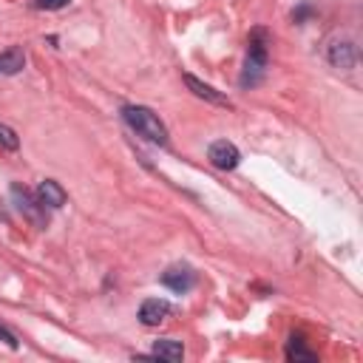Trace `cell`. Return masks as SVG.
<instances>
[{"label": "cell", "instance_id": "2e32d148", "mask_svg": "<svg viewBox=\"0 0 363 363\" xmlns=\"http://www.w3.org/2000/svg\"><path fill=\"white\" fill-rule=\"evenodd\" d=\"M0 340H3V343H9L11 349H17V335H14L11 329H6V326H0Z\"/></svg>", "mask_w": 363, "mask_h": 363}, {"label": "cell", "instance_id": "6da1fadb", "mask_svg": "<svg viewBox=\"0 0 363 363\" xmlns=\"http://www.w3.org/2000/svg\"><path fill=\"white\" fill-rule=\"evenodd\" d=\"M267 62H269V31L252 28L247 37V60H244V71L238 79L241 88H255L267 74Z\"/></svg>", "mask_w": 363, "mask_h": 363}, {"label": "cell", "instance_id": "7c38bea8", "mask_svg": "<svg viewBox=\"0 0 363 363\" xmlns=\"http://www.w3.org/2000/svg\"><path fill=\"white\" fill-rule=\"evenodd\" d=\"M286 360H306V363H315L318 354L303 346V337H295V335H292V340H289V346H286Z\"/></svg>", "mask_w": 363, "mask_h": 363}, {"label": "cell", "instance_id": "9c48e42d", "mask_svg": "<svg viewBox=\"0 0 363 363\" xmlns=\"http://www.w3.org/2000/svg\"><path fill=\"white\" fill-rule=\"evenodd\" d=\"M37 199H40V204H43V207L57 210V207H62V204H65V190L60 187V182L45 179V182H40V187H37Z\"/></svg>", "mask_w": 363, "mask_h": 363}, {"label": "cell", "instance_id": "5b68a950", "mask_svg": "<svg viewBox=\"0 0 363 363\" xmlns=\"http://www.w3.org/2000/svg\"><path fill=\"white\" fill-rule=\"evenodd\" d=\"M207 159H210V164L218 167V170H233V167H238L241 153H238V147H235L233 142L216 139V142L207 147Z\"/></svg>", "mask_w": 363, "mask_h": 363}, {"label": "cell", "instance_id": "ba28073f", "mask_svg": "<svg viewBox=\"0 0 363 363\" xmlns=\"http://www.w3.org/2000/svg\"><path fill=\"white\" fill-rule=\"evenodd\" d=\"M184 85H187L199 99H204V102H213V105H221V108H230V105H233L221 91H216L213 85L201 82V79H199V77H193V74H184Z\"/></svg>", "mask_w": 363, "mask_h": 363}, {"label": "cell", "instance_id": "7a4b0ae2", "mask_svg": "<svg viewBox=\"0 0 363 363\" xmlns=\"http://www.w3.org/2000/svg\"><path fill=\"white\" fill-rule=\"evenodd\" d=\"M122 119L142 139H147L153 145H167V128L159 119V113H153L150 108H145V105H125L122 108Z\"/></svg>", "mask_w": 363, "mask_h": 363}, {"label": "cell", "instance_id": "4fadbf2b", "mask_svg": "<svg viewBox=\"0 0 363 363\" xmlns=\"http://www.w3.org/2000/svg\"><path fill=\"white\" fill-rule=\"evenodd\" d=\"M0 147H6V150H17L20 147V139H17L14 128H9L3 122H0Z\"/></svg>", "mask_w": 363, "mask_h": 363}, {"label": "cell", "instance_id": "9a60e30c", "mask_svg": "<svg viewBox=\"0 0 363 363\" xmlns=\"http://www.w3.org/2000/svg\"><path fill=\"white\" fill-rule=\"evenodd\" d=\"M306 17H312V6H309V3H301V6L292 11V20H295V23H303Z\"/></svg>", "mask_w": 363, "mask_h": 363}, {"label": "cell", "instance_id": "30bf717a", "mask_svg": "<svg viewBox=\"0 0 363 363\" xmlns=\"http://www.w3.org/2000/svg\"><path fill=\"white\" fill-rule=\"evenodd\" d=\"M153 357H159V360H167V363H179L182 357H184V349H182V343L179 340H170V337H162V340H156L153 343V352H150Z\"/></svg>", "mask_w": 363, "mask_h": 363}, {"label": "cell", "instance_id": "8fae6325", "mask_svg": "<svg viewBox=\"0 0 363 363\" xmlns=\"http://www.w3.org/2000/svg\"><path fill=\"white\" fill-rule=\"evenodd\" d=\"M23 65H26V51L23 48L11 45V48L0 51V74H9V77L11 74H20Z\"/></svg>", "mask_w": 363, "mask_h": 363}, {"label": "cell", "instance_id": "52a82bcc", "mask_svg": "<svg viewBox=\"0 0 363 363\" xmlns=\"http://www.w3.org/2000/svg\"><path fill=\"white\" fill-rule=\"evenodd\" d=\"M170 312H173L170 301H164V298H147L139 306V320L145 326H159V323H164L170 318Z\"/></svg>", "mask_w": 363, "mask_h": 363}, {"label": "cell", "instance_id": "3957f363", "mask_svg": "<svg viewBox=\"0 0 363 363\" xmlns=\"http://www.w3.org/2000/svg\"><path fill=\"white\" fill-rule=\"evenodd\" d=\"M11 199H14L17 210H20L26 218H31L37 227H45V207L40 204L37 193H31V190H26V187H20V184H11Z\"/></svg>", "mask_w": 363, "mask_h": 363}, {"label": "cell", "instance_id": "277c9868", "mask_svg": "<svg viewBox=\"0 0 363 363\" xmlns=\"http://www.w3.org/2000/svg\"><path fill=\"white\" fill-rule=\"evenodd\" d=\"M326 60H329L335 68H340V71H352L354 62H357V45H354L352 40L335 37V40L326 45Z\"/></svg>", "mask_w": 363, "mask_h": 363}, {"label": "cell", "instance_id": "8992f818", "mask_svg": "<svg viewBox=\"0 0 363 363\" xmlns=\"http://www.w3.org/2000/svg\"><path fill=\"white\" fill-rule=\"evenodd\" d=\"M162 284H164L167 289L184 295V292L193 289V284H196V272H193L190 267H184V264H173V267H167V269L162 272Z\"/></svg>", "mask_w": 363, "mask_h": 363}, {"label": "cell", "instance_id": "5bb4252c", "mask_svg": "<svg viewBox=\"0 0 363 363\" xmlns=\"http://www.w3.org/2000/svg\"><path fill=\"white\" fill-rule=\"evenodd\" d=\"M34 9H43V11H57V9H68L71 0H31Z\"/></svg>", "mask_w": 363, "mask_h": 363}]
</instances>
